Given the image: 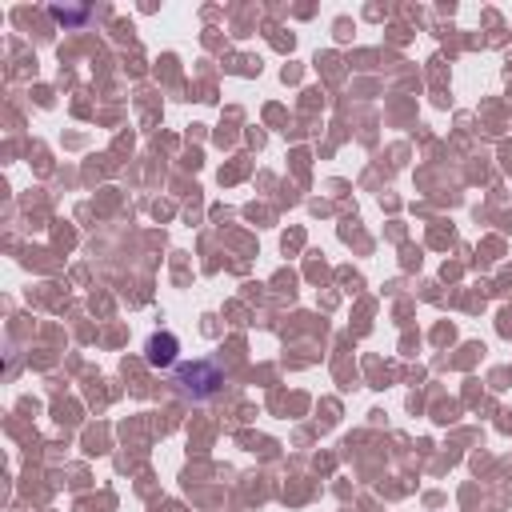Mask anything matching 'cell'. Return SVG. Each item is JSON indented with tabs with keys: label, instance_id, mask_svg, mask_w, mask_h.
Returning a JSON list of instances; mask_svg holds the SVG:
<instances>
[{
	"label": "cell",
	"instance_id": "2",
	"mask_svg": "<svg viewBox=\"0 0 512 512\" xmlns=\"http://www.w3.org/2000/svg\"><path fill=\"white\" fill-rule=\"evenodd\" d=\"M176 352H180V340L172 332H156L148 336V348H144V360L152 368H176Z\"/></svg>",
	"mask_w": 512,
	"mask_h": 512
},
{
	"label": "cell",
	"instance_id": "3",
	"mask_svg": "<svg viewBox=\"0 0 512 512\" xmlns=\"http://www.w3.org/2000/svg\"><path fill=\"white\" fill-rule=\"evenodd\" d=\"M52 20H60V24H84V20H88V8H64V4H52Z\"/></svg>",
	"mask_w": 512,
	"mask_h": 512
},
{
	"label": "cell",
	"instance_id": "1",
	"mask_svg": "<svg viewBox=\"0 0 512 512\" xmlns=\"http://www.w3.org/2000/svg\"><path fill=\"white\" fill-rule=\"evenodd\" d=\"M172 384L180 396H192V400H208L220 392L224 384V368L212 364V360H192V364H176L172 368Z\"/></svg>",
	"mask_w": 512,
	"mask_h": 512
}]
</instances>
